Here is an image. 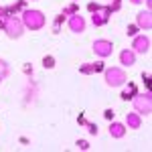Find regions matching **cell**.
<instances>
[{"instance_id":"5b68a950","label":"cell","mask_w":152,"mask_h":152,"mask_svg":"<svg viewBox=\"0 0 152 152\" xmlns=\"http://www.w3.org/2000/svg\"><path fill=\"white\" fill-rule=\"evenodd\" d=\"M112 43L110 41H95L94 43V51L95 55H99V57H107V55H112Z\"/></svg>"},{"instance_id":"7a4b0ae2","label":"cell","mask_w":152,"mask_h":152,"mask_svg":"<svg viewBox=\"0 0 152 152\" xmlns=\"http://www.w3.org/2000/svg\"><path fill=\"white\" fill-rule=\"evenodd\" d=\"M23 26L24 24L18 16H8L4 20V31H6V35L10 37V39H18V37L23 35Z\"/></svg>"},{"instance_id":"52a82bcc","label":"cell","mask_w":152,"mask_h":152,"mask_svg":"<svg viewBox=\"0 0 152 152\" xmlns=\"http://www.w3.org/2000/svg\"><path fill=\"white\" fill-rule=\"evenodd\" d=\"M69 28L73 31V33H83V31H85V18L79 16V14L71 16L69 18Z\"/></svg>"},{"instance_id":"9a60e30c","label":"cell","mask_w":152,"mask_h":152,"mask_svg":"<svg viewBox=\"0 0 152 152\" xmlns=\"http://www.w3.org/2000/svg\"><path fill=\"white\" fill-rule=\"evenodd\" d=\"M77 148H79V150H87V148H89V144H87L85 140H79V142H77Z\"/></svg>"},{"instance_id":"ffe728a7","label":"cell","mask_w":152,"mask_h":152,"mask_svg":"<svg viewBox=\"0 0 152 152\" xmlns=\"http://www.w3.org/2000/svg\"><path fill=\"white\" fill-rule=\"evenodd\" d=\"M112 116H114V112H112V110H107V112H105V118H107V120H112Z\"/></svg>"},{"instance_id":"9c48e42d","label":"cell","mask_w":152,"mask_h":152,"mask_svg":"<svg viewBox=\"0 0 152 152\" xmlns=\"http://www.w3.org/2000/svg\"><path fill=\"white\" fill-rule=\"evenodd\" d=\"M120 61H122V65H134V61H136V55H134V51H122V55H120Z\"/></svg>"},{"instance_id":"7c38bea8","label":"cell","mask_w":152,"mask_h":152,"mask_svg":"<svg viewBox=\"0 0 152 152\" xmlns=\"http://www.w3.org/2000/svg\"><path fill=\"white\" fill-rule=\"evenodd\" d=\"M110 134H112L114 138H122V136L126 134V130H124L122 124H112V126H110Z\"/></svg>"},{"instance_id":"6da1fadb","label":"cell","mask_w":152,"mask_h":152,"mask_svg":"<svg viewBox=\"0 0 152 152\" xmlns=\"http://www.w3.org/2000/svg\"><path fill=\"white\" fill-rule=\"evenodd\" d=\"M23 24L28 26V28H33V31H39V28L45 26V16H43V12H39V10H24Z\"/></svg>"},{"instance_id":"7402d4cb","label":"cell","mask_w":152,"mask_h":152,"mask_svg":"<svg viewBox=\"0 0 152 152\" xmlns=\"http://www.w3.org/2000/svg\"><path fill=\"white\" fill-rule=\"evenodd\" d=\"M2 18H4V10H0V20H2Z\"/></svg>"},{"instance_id":"8fae6325","label":"cell","mask_w":152,"mask_h":152,"mask_svg":"<svg viewBox=\"0 0 152 152\" xmlns=\"http://www.w3.org/2000/svg\"><path fill=\"white\" fill-rule=\"evenodd\" d=\"M107 14H110V10L95 12V14H94V24H95V26H99V24H105V23H107Z\"/></svg>"},{"instance_id":"277c9868","label":"cell","mask_w":152,"mask_h":152,"mask_svg":"<svg viewBox=\"0 0 152 152\" xmlns=\"http://www.w3.org/2000/svg\"><path fill=\"white\" fill-rule=\"evenodd\" d=\"M134 107H136V112H140V114H150L152 112V95L146 91V94H138L134 97Z\"/></svg>"},{"instance_id":"3957f363","label":"cell","mask_w":152,"mask_h":152,"mask_svg":"<svg viewBox=\"0 0 152 152\" xmlns=\"http://www.w3.org/2000/svg\"><path fill=\"white\" fill-rule=\"evenodd\" d=\"M105 81L112 87H120L126 81V73L122 69H118V67H110V69H105Z\"/></svg>"},{"instance_id":"8992f818","label":"cell","mask_w":152,"mask_h":152,"mask_svg":"<svg viewBox=\"0 0 152 152\" xmlns=\"http://www.w3.org/2000/svg\"><path fill=\"white\" fill-rule=\"evenodd\" d=\"M132 49H134L136 53H148V51H150V41H148V37H136Z\"/></svg>"},{"instance_id":"ba28073f","label":"cell","mask_w":152,"mask_h":152,"mask_svg":"<svg viewBox=\"0 0 152 152\" xmlns=\"http://www.w3.org/2000/svg\"><path fill=\"white\" fill-rule=\"evenodd\" d=\"M138 26H142V28H150L152 26V14L150 12H140L138 14Z\"/></svg>"},{"instance_id":"d6986e66","label":"cell","mask_w":152,"mask_h":152,"mask_svg":"<svg viewBox=\"0 0 152 152\" xmlns=\"http://www.w3.org/2000/svg\"><path fill=\"white\" fill-rule=\"evenodd\" d=\"M89 132H91V134H97V128H95L94 124H89Z\"/></svg>"},{"instance_id":"44dd1931","label":"cell","mask_w":152,"mask_h":152,"mask_svg":"<svg viewBox=\"0 0 152 152\" xmlns=\"http://www.w3.org/2000/svg\"><path fill=\"white\" fill-rule=\"evenodd\" d=\"M132 2H134V4H140V2H144V0H132Z\"/></svg>"},{"instance_id":"2e32d148","label":"cell","mask_w":152,"mask_h":152,"mask_svg":"<svg viewBox=\"0 0 152 152\" xmlns=\"http://www.w3.org/2000/svg\"><path fill=\"white\" fill-rule=\"evenodd\" d=\"M81 71H83V73H91V71H94V65H83Z\"/></svg>"},{"instance_id":"e0dca14e","label":"cell","mask_w":152,"mask_h":152,"mask_svg":"<svg viewBox=\"0 0 152 152\" xmlns=\"http://www.w3.org/2000/svg\"><path fill=\"white\" fill-rule=\"evenodd\" d=\"M94 71H104V63H95V65H94Z\"/></svg>"},{"instance_id":"30bf717a","label":"cell","mask_w":152,"mask_h":152,"mask_svg":"<svg viewBox=\"0 0 152 152\" xmlns=\"http://www.w3.org/2000/svg\"><path fill=\"white\" fill-rule=\"evenodd\" d=\"M126 124H128L130 128H140V126H142V120H140L138 114H128V116H126Z\"/></svg>"},{"instance_id":"ac0fdd59","label":"cell","mask_w":152,"mask_h":152,"mask_svg":"<svg viewBox=\"0 0 152 152\" xmlns=\"http://www.w3.org/2000/svg\"><path fill=\"white\" fill-rule=\"evenodd\" d=\"M128 35H130V37L136 35V26H128Z\"/></svg>"},{"instance_id":"4fadbf2b","label":"cell","mask_w":152,"mask_h":152,"mask_svg":"<svg viewBox=\"0 0 152 152\" xmlns=\"http://www.w3.org/2000/svg\"><path fill=\"white\" fill-rule=\"evenodd\" d=\"M6 75H8V67H6L4 61H0V79H4Z\"/></svg>"},{"instance_id":"5bb4252c","label":"cell","mask_w":152,"mask_h":152,"mask_svg":"<svg viewBox=\"0 0 152 152\" xmlns=\"http://www.w3.org/2000/svg\"><path fill=\"white\" fill-rule=\"evenodd\" d=\"M43 63H45V67H47V69L55 67V59H53V57H45V59H43Z\"/></svg>"}]
</instances>
